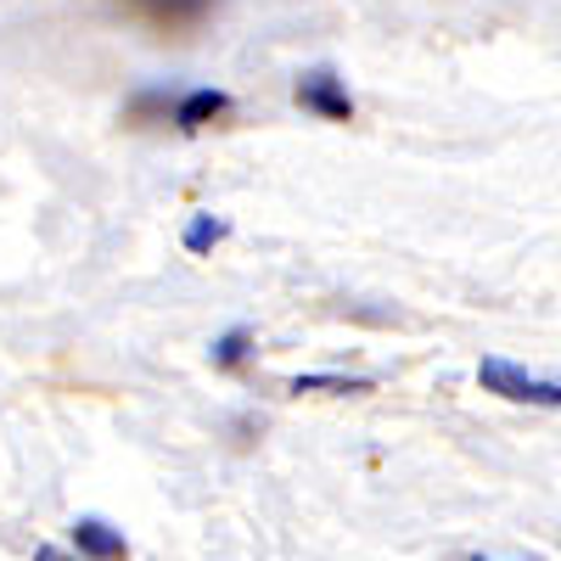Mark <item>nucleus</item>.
<instances>
[{
    "mask_svg": "<svg viewBox=\"0 0 561 561\" xmlns=\"http://www.w3.org/2000/svg\"><path fill=\"white\" fill-rule=\"evenodd\" d=\"M34 561H84V556H79V550H62V545H39Z\"/></svg>",
    "mask_w": 561,
    "mask_h": 561,
    "instance_id": "10",
    "label": "nucleus"
},
{
    "mask_svg": "<svg viewBox=\"0 0 561 561\" xmlns=\"http://www.w3.org/2000/svg\"><path fill=\"white\" fill-rule=\"evenodd\" d=\"M230 107H237V102H230L225 96V90H214V84H197V90H180V102H174V129L180 135H197L203 124H214V118H225Z\"/></svg>",
    "mask_w": 561,
    "mask_h": 561,
    "instance_id": "4",
    "label": "nucleus"
},
{
    "mask_svg": "<svg viewBox=\"0 0 561 561\" xmlns=\"http://www.w3.org/2000/svg\"><path fill=\"white\" fill-rule=\"evenodd\" d=\"M472 561H489V556H472Z\"/></svg>",
    "mask_w": 561,
    "mask_h": 561,
    "instance_id": "11",
    "label": "nucleus"
},
{
    "mask_svg": "<svg viewBox=\"0 0 561 561\" xmlns=\"http://www.w3.org/2000/svg\"><path fill=\"white\" fill-rule=\"evenodd\" d=\"M248 354H253L248 325H230L225 337H214V370H237V365H248Z\"/></svg>",
    "mask_w": 561,
    "mask_h": 561,
    "instance_id": "8",
    "label": "nucleus"
},
{
    "mask_svg": "<svg viewBox=\"0 0 561 561\" xmlns=\"http://www.w3.org/2000/svg\"><path fill=\"white\" fill-rule=\"evenodd\" d=\"M230 237V225L225 219H214V214H192V219H185V253H214L219 242Z\"/></svg>",
    "mask_w": 561,
    "mask_h": 561,
    "instance_id": "7",
    "label": "nucleus"
},
{
    "mask_svg": "<svg viewBox=\"0 0 561 561\" xmlns=\"http://www.w3.org/2000/svg\"><path fill=\"white\" fill-rule=\"evenodd\" d=\"M73 550L84 561H124L129 556V539L107 523V517H79L73 523Z\"/></svg>",
    "mask_w": 561,
    "mask_h": 561,
    "instance_id": "5",
    "label": "nucleus"
},
{
    "mask_svg": "<svg viewBox=\"0 0 561 561\" xmlns=\"http://www.w3.org/2000/svg\"><path fill=\"white\" fill-rule=\"evenodd\" d=\"M478 382H483V393H500L511 404H561V382H545L534 370H523L517 359H500V354H489L478 365Z\"/></svg>",
    "mask_w": 561,
    "mask_h": 561,
    "instance_id": "1",
    "label": "nucleus"
},
{
    "mask_svg": "<svg viewBox=\"0 0 561 561\" xmlns=\"http://www.w3.org/2000/svg\"><path fill=\"white\" fill-rule=\"evenodd\" d=\"M293 96H298L304 113H314L325 124H354V96H348V84L337 79V68H309Z\"/></svg>",
    "mask_w": 561,
    "mask_h": 561,
    "instance_id": "3",
    "label": "nucleus"
},
{
    "mask_svg": "<svg viewBox=\"0 0 561 561\" xmlns=\"http://www.w3.org/2000/svg\"><path fill=\"white\" fill-rule=\"evenodd\" d=\"M174 102H180V90H169V84H147V90H135V96L124 102V124H135V129L169 124V118H174Z\"/></svg>",
    "mask_w": 561,
    "mask_h": 561,
    "instance_id": "6",
    "label": "nucleus"
},
{
    "mask_svg": "<svg viewBox=\"0 0 561 561\" xmlns=\"http://www.w3.org/2000/svg\"><path fill=\"white\" fill-rule=\"evenodd\" d=\"M124 12L158 28L163 39H192L219 12V0H124Z\"/></svg>",
    "mask_w": 561,
    "mask_h": 561,
    "instance_id": "2",
    "label": "nucleus"
},
{
    "mask_svg": "<svg viewBox=\"0 0 561 561\" xmlns=\"http://www.w3.org/2000/svg\"><path fill=\"white\" fill-rule=\"evenodd\" d=\"M293 393H370V377H298Z\"/></svg>",
    "mask_w": 561,
    "mask_h": 561,
    "instance_id": "9",
    "label": "nucleus"
}]
</instances>
